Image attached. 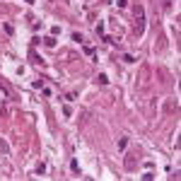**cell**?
<instances>
[{"label":"cell","mask_w":181,"mask_h":181,"mask_svg":"<svg viewBox=\"0 0 181 181\" xmlns=\"http://www.w3.org/2000/svg\"><path fill=\"white\" fill-rule=\"evenodd\" d=\"M24 2H29V5H31V2H34V0H24Z\"/></svg>","instance_id":"obj_8"},{"label":"cell","mask_w":181,"mask_h":181,"mask_svg":"<svg viewBox=\"0 0 181 181\" xmlns=\"http://www.w3.org/2000/svg\"><path fill=\"white\" fill-rule=\"evenodd\" d=\"M125 145H128V138H121V142H118V150H125Z\"/></svg>","instance_id":"obj_4"},{"label":"cell","mask_w":181,"mask_h":181,"mask_svg":"<svg viewBox=\"0 0 181 181\" xmlns=\"http://www.w3.org/2000/svg\"><path fill=\"white\" fill-rule=\"evenodd\" d=\"M99 84H109V77H106V75H104V72H101V75H99Z\"/></svg>","instance_id":"obj_3"},{"label":"cell","mask_w":181,"mask_h":181,"mask_svg":"<svg viewBox=\"0 0 181 181\" xmlns=\"http://www.w3.org/2000/svg\"><path fill=\"white\" fill-rule=\"evenodd\" d=\"M2 29L7 31V34H14V29H12V24H2Z\"/></svg>","instance_id":"obj_6"},{"label":"cell","mask_w":181,"mask_h":181,"mask_svg":"<svg viewBox=\"0 0 181 181\" xmlns=\"http://www.w3.org/2000/svg\"><path fill=\"white\" fill-rule=\"evenodd\" d=\"M46 46H56V39L53 36H46Z\"/></svg>","instance_id":"obj_5"},{"label":"cell","mask_w":181,"mask_h":181,"mask_svg":"<svg viewBox=\"0 0 181 181\" xmlns=\"http://www.w3.org/2000/svg\"><path fill=\"white\" fill-rule=\"evenodd\" d=\"M70 169H72L75 174H80V164H77V159H72V162H70Z\"/></svg>","instance_id":"obj_2"},{"label":"cell","mask_w":181,"mask_h":181,"mask_svg":"<svg viewBox=\"0 0 181 181\" xmlns=\"http://www.w3.org/2000/svg\"><path fill=\"white\" fill-rule=\"evenodd\" d=\"M0 150H2V154H10V145H7L2 138H0Z\"/></svg>","instance_id":"obj_1"},{"label":"cell","mask_w":181,"mask_h":181,"mask_svg":"<svg viewBox=\"0 0 181 181\" xmlns=\"http://www.w3.org/2000/svg\"><path fill=\"white\" fill-rule=\"evenodd\" d=\"M46 171V164H36V174H43Z\"/></svg>","instance_id":"obj_7"}]
</instances>
